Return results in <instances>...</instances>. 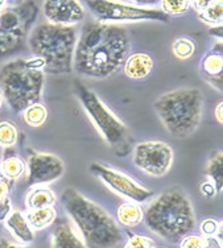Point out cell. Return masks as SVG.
Masks as SVG:
<instances>
[{
	"label": "cell",
	"instance_id": "ac0fdd59",
	"mask_svg": "<svg viewBox=\"0 0 223 248\" xmlns=\"http://www.w3.org/2000/svg\"><path fill=\"white\" fill-rule=\"evenodd\" d=\"M56 217H57V213L54 210V207L50 206V207L29 210L28 214L25 215V219L32 230H44L54 222Z\"/></svg>",
	"mask_w": 223,
	"mask_h": 248
},
{
	"label": "cell",
	"instance_id": "5b68a950",
	"mask_svg": "<svg viewBox=\"0 0 223 248\" xmlns=\"http://www.w3.org/2000/svg\"><path fill=\"white\" fill-rule=\"evenodd\" d=\"M78 40L74 25H56L43 23L34 27L28 38L29 49L34 57L44 61V70L50 74L73 72V57Z\"/></svg>",
	"mask_w": 223,
	"mask_h": 248
},
{
	"label": "cell",
	"instance_id": "4316f807",
	"mask_svg": "<svg viewBox=\"0 0 223 248\" xmlns=\"http://www.w3.org/2000/svg\"><path fill=\"white\" fill-rule=\"evenodd\" d=\"M222 56L219 54H207L202 61V69L209 76H217L222 74Z\"/></svg>",
	"mask_w": 223,
	"mask_h": 248
},
{
	"label": "cell",
	"instance_id": "e0dca14e",
	"mask_svg": "<svg viewBox=\"0 0 223 248\" xmlns=\"http://www.w3.org/2000/svg\"><path fill=\"white\" fill-rule=\"evenodd\" d=\"M56 203V196L50 189L48 187H33L29 191L25 198V205L29 210L50 207Z\"/></svg>",
	"mask_w": 223,
	"mask_h": 248
},
{
	"label": "cell",
	"instance_id": "f1b7e54d",
	"mask_svg": "<svg viewBox=\"0 0 223 248\" xmlns=\"http://www.w3.org/2000/svg\"><path fill=\"white\" fill-rule=\"evenodd\" d=\"M201 231L206 238H209V236H215L219 234V231H222V229H221V224L215 219H205L201 223Z\"/></svg>",
	"mask_w": 223,
	"mask_h": 248
},
{
	"label": "cell",
	"instance_id": "7402d4cb",
	"mask_svg": "<svg viewBox=\"0 0 223 248\" xmlns=\"http://www.w3.org/2000/svg\"><path fill=\"white\" fill-rule=\"evenodd\" d=\"M0 169L7 180H17L25 173V164L17 156H11L0 164Z\"/></svg>",
	"mask_w": 223,
	"mask_h": 248
},
{
	"label": "cell",
	"instance_id": "f35d334b",
	"mask_svg": "<svg viewBox=\"0 0 223 248\" xmlns=\"http://www.w3.org/2000/svg\"><path fill=\"white\" fill-rule=\"evenodd\" d=\"M0 181H5V177L3 172H1V169H0Z\"/></svg>",
	"mask_w": 223,
	"mask_h": 248
},
{
	"label": "cell",
	"instance_id": "277c9868",
	"mask_svg": "<svg viewBox=\"0 0 223 248\" xmlns=\"http://www.w3.org/2000/svg\"><path fill=\"white\" fill-rule=\"evenodd\" d=\"M44 83V61L37 57L14 60L0 69V94L15 112H23L29 106L38 103Z\"/></svg>",
	"mask_w": 223,
	"mask_h": 248
},
{
	"label": "cell",
	"instance_id": "44dd1931",
	"mask_svg": "<svg viewBox=\"0 0 223 248\" xmlns=\"http://www.w3.org/2000/svg\"><path fill=\"white\" fill-rule=\"evenodd\" d=\"M24 122L31 127H40L47 122L48 110L43 103H34L23 111Z\"/></svg>",
	"mask_w": 223,
	"mask_h": 248
},
{
	"label": "cell",
	"instance_id": "ffe728a7",
	"mask_svg": "<svg viewBox=\"0 0 223 248\" xmlns=\"http://www.w3.org/2000/svg\"><path fill=\"white\" fill-rule=\"evenodd\" d=\"M223 155L222 152H215L209 160L207 165V176L211 178V182L215 186L217 191H221L223 187Z\"/></svg>",
	"mask_w": 223,
	"mask_h": 248
},
{
	"label": "cell",
	"instance_id": "3957f363",
	"mask_svg": "<svg viewBox=\"0 0 223 248\" xmlns=\"http://www.w3.org/2000/svg\"><path fill=\"white\" fill-rule=\"evenodd\" d=\"M144 219L152 232L172 243L182 240L195 226L191 202L178 187L164 191L149 203Z\"/></svg>",
	"mask_w": 223,
	"mask_h": 248
},
{
	"label": "cell",
	"instance_id": "8992f818",
	"mask_svg": "<svg viewBox=\"0 0 223 248\" xmlns=\"http://www.w3.org/2000/svg\"><path fill=\"white\" fill-rule=\"evenodd\" d=\"M155 110L172 136L188 138L201 123L204 95L197 89H177L160 96L155 102Z\"/></svg>",
	"mask_w": 223,
	"mask_h": 248
},
{
	"label": "cell",
	"instance_id": "f546056e",
	"mask_svg": "<svg viewBox=\"0 0 223 248\" xmlns=\"http://www.w3.org/2000/svg\"><path fill=\"white\" fill-rule=\"evenodd\" d=\"M181 248H204V238L200 236H185L181 240Z\"/></svg>",
	"mask_w": 223,
	"mask_h": 248
},
{
	"label": "cell",
	"instance_id": "836d02e7",
	"mask_svg": "<svg viewBox=\"0 0 223 248\" xmlns=\"http://www.w3.org/2000/svg\"><path fill=\"white\" fill-rule=\"evenodd\" d=\"M10 193V185L7 181H0V201H3L4 198L8 197Z\"/></svg>",
	"mask_w": 223,
	"mask_h": 248
},
{
	"label": "cell",
	"instance_id": "484cf974",
	"mask_svg": "<svg viewBox=\"0 0 223 248\" xmlns=\"http://www.w3.org/2000/svg\"><path fill=\"white\" fill-rule=\"evenodd\" d=\"M189 5L190 3L186 0H162L161 11L168 16H178L186 14Z\"/></svg>",
	"mask_w": 223,
	"mask_h": 248
},
{
	"label": "cell",
	"instance_id": "603a6c76",
	"mask_svg": "<svg viewBox=\"0 0 223 248\" xmlns=\"http://www.w3.org/2000/svg\"><path fill=\"white\" fill-rule=\"evenodd\" d=\"M222 1H211L206 10L198 12V19L209 25H222Z\"/></svg>",
	"mask_w": 223,
	"mask_h": 248
},
{
	"label": "cell",
	"instance_id": "e575fe53",
	"mask_svg": "<svg viewBox=\"0 0 223 248\" xmlns=\"http://www.w3.org/2000/svg\"><path fill=\"white\" fill-rule=\"evenodd\" d=\"M190 4H193V7H194L195 10L198 11V12H201V11L206 10L207 7H209L210 4H211V1H198V0H195V1H191Z\"/></svg>",
	"mask_w": 223,
	"mask_h": 248
},
{
	"label": "cell",
	"instance_id": "d6a6232c",
	"mask_svg": "<svg viewBox=\"0 0 223 248\" xmlns=\"http://www.w3.org/2000/svg\"><path fill=\"white\" fill-rule=\"evenodd\" d=\"M204 248H222V242L217 236L204 238Z\"/></svg>",
	"mask_w": 223,
	"mask_h": 248
},
{
	"label": "cell",
	"instance_id": "5bb4252c",
	"mask_svg": "<svg viewBox=\"0 0 223 248\" xmlns=\"http://www.w3.org/2000/svg\"><path fill=\"white\" fill-rule=\"evenodd\" d=\"M153 69V60L147 53H135L127 57L123 65L126 76L131 79H144Z\"/></svg>",
	"mask_w": 223,
	"mask_h": 248
},
{
	"label": "cell",
	"instance_id": "ab89813d",
	"mask_svg": "<svg viewBox=\"0 0 223 248\" xmlns=\"http://www.w3.org/2000/svg\"><path fill=\"white\" fill-rule=\"evenodd\" d=\"M4 4H5V1H1V0H0V11L4 8Z\"/></svg>",
	"mask_w": 223,
	"mask_h": 248
},
{
	"label": "cell",
	"instance_id": "4dcf8cb0",
	"mask_svg": "<svg viewBox=\"0 0 223 248\" xmlns=\"http://www.w3.org/2000/svg\"><path fill=\"white\" fill-rule=\"evenodd\" d=\"M11 209H12V206H11L10 197H7L3 201H0V222L7 219V217L11 213Z\"/></svg>",
	"mask_w": 223,
	"mask_h": 248
},
{
	"label": "cell",
	"instance_id": "74e56055",
	"mask_svg": "<svg viewBox=\"0 0 223 248\" xmlns=\"http://www.w3.org/2000/svg\"><path fill=\"white\" fill-rule=\"evenodd\" d=\"M210 32H211V33H217V37H222V25H221V27L218 25L217 28L211 29Z\"/></svg>",
	"mask_w": 223,
	"mask_h": 248
},
{
	"label": "cell",
	"instance_id": "8d00e7d4",
	"mask_svg": "<svg viewBox=\"0 0 223 248\" xmlns=\"http://www.w3.org/2000/svg\"><path fill=\"white\" fill-rule=\"evenodd\" d=\"M222 110H223V105H222V102H221V103L217 106V108H215V118H217V120H218V123H221V124H222V122H223Z\"/></svg>",
	"mask_w": 223,
	"mask_h": 248
},
{
	"label": "cell",
	"instance_id": "cb8c5ba5",
	"mask_svg": "<svg viewBox=\"0 0 223 248\" xmlns=\"http://www.w3.org/2000/svg\"><path fill=\"white\" fill-rule=\"evenodd\" d=\"M173 53L177 58L180 60H188L190 58L195 52V44L193 43V40H190L188 37H182L176 40L173 43Z\"/></svg>",
	"mask_w": 223,
	"mask_h": 248
},
{
	"label": "cell",
	"instance_id": "d4e9b609",
	"mask_svg": "<svg viewBox=\"0 0 223 248\" xmlns=\"http://www.w3.org/2000/svg\"><path fill=\"white\" fill-rule=\"evenodd\" d=\"M17 128L10 122H0V145L12 147L17 143Z\"/></svg>",
	"mask_w": 223,
	"mask_h": 248
},
{
	"label": "cell",
	"instance_id": "60d3db41",
	"mask_svg": "<svg viewBox=\"0 0 223 248\" xmlns=\"http://www.w3.org/2000/svg\"><path fill=\"white\" fill-rule=\"evenodd\" d=\"M3 96H1V94H0V107H1V105H3Z\"/></svg>",
	"mask_w": 223,
	"mask_h": 248
},
{
	"label": "cell",
	"instance_id": "83f0119b",
	"mask_svg": "<svg viewBox=\"0 0 223 248\" xmlns=\"http://www.w3.org/2000/svg\"><path fill=\"white\" fill-rule=\"evenodd\" d=\"M156 243L152 239L143 236V235H132L124 248H155Z\"/></svg>",
	"mask_w": 223,
	"mask_h": 248
},
{
	"label": "cell",
	"instance_id": "1f68e13d",
	"mask_svg": "<svg viewBox=\"0 0 223 248\" xmlns=\"http://www.w3.org/2000/svg\"><path fill=\"white\" fill-rule=\"evenodd\" d=\"M200 190L205 197H211V198H213V197L215 196V193H217L215 186H214V184L210 181V180H207V181H204L202 184H201Z\"/></svg>",
	"mask_w": 223,
	"mask_h": 248
},
{
	"label": "cell",
	"instance_id": "6da1fadb",
	"mask_svg": "<svg viewBox=\"0 0 223 248\" xmlns=\"http://www.w3.org/2000/svg\"><path fill=\"white\" fill-rule=\"evenodd\" d=\"M129 50L131 40L124 27L90 20L77 40L73 69L87 78H109L123 67Z\"/></svg>",
	"mask_w": 223,
	"mask_h": 248
},
{
	"label": "cell",
	"instance_id": "d590c367",
	"mask_svg": "<svg viewBox=\"0 0 223 248\" xmlns=\"http://www.w3.org/2000/svg\"><path fill=\"white\" fill-rule=\"evenodd\" d=\"M0 248H27V247H23V246H19V244L14 243V242H11V240L3 239V240H0Z\"/></svg>",
	"mask_w": 223,
	"mask_h": 248
},
{
	"label": "cell",
	"instance_id": "30bf717a",
	"mask_svg": "<svg viewBox=\"0 0 223 248\" xmlns=\"http://www.w3.org/2000/svg\"><path fill=\"white\" fill-rule=\"evenodd\" d=\"M133 162L139 169L149 176L162 177L171 170L173 151L162 141H143L133 149Z\"/></svg>",
	"mask_w": 223,
	"mask_h": 248
},
{
	"label": "cell",
	"instance_id": "52a82bcc",
	"mask_svg": "<svg viewBox=\"0 0 223 248\" xmlns=\"http://www.w3.org/2000/svg\"><path fill=\"white\" fill-rule=\"evenodd\" d=\"M74 90L80 98L81 105L90 116L91 122L106 141L116 149L128 147V128L122 120L116 118L107 106L99 99V96L86 87L83 83L77 81L74 83Z\"/></svg>",
	"mask_w": 223,
	"mask_h": 248
},
{
	"label": "cell",
	"instance_id": "8fae6325",
	"mask_svg": "<svg viewBox=\"0 0 223 248\" xmlns=\"http://www.w3.org/2000/svg\"><path fill=\"white\" fill-rule=\"evenodd\" d=\"M90 170L94 173L95 176L99 177L111 190L129 201L144 202L153 194L149 189H145L144 186L132 180L129 176L122 172H118L115 169H111V168L105 167V165L91 164Z\"/></svg>",
	"mask_w": 223,
	"mask_h": 248
},
{
	"label": "cell",
	"instance_id": "ba28073f",
	"mask_svg": "<svg viewBox=\"0 0 223 248\" xmlns=\"http://www.w3.org/2000/svg\"><path fill=\"white\" fill-rule=\"evenodd\" d=\"M37 15L34 3L4 7L0 11V57L17 50Z\"/></svg>",
	"mask_w": 223,
	"mask_h": 248
},
{
	"label": "cell",
	"instance_id": "7a4b0ae2",
	"mask_svg": "<svg viewBox=\"0 0 223 248\" xmlns=\"http://www.w3.org/2000/svg\"><path fill=\"white\" fill-rule=\"evenodd\" d=\"M61 200L65 210L80 230L86 247L112 248L122 242L123 235L118 224L100 206L71 187L62 193Z\"/></svg>",
	"mask_w": 223,
	"mask_h": 248
},
{
	"label": "cell",
	"instance_id": "9c48e42d",
	"mask_svg": "<svg viewBox=\"0 0 223 248\" xmlns=\"http://www.w3.org/2000/svg\"><path fill=\"white\" fill-rule=\"evenodd\" d=\"M91 12L99 19V21H140V20H157L168 21L169 16L161 10L156 8H140L135 5L123 4L119 1H102L94 0L87 1Z\"/></svg>",
	"mask_w": 223,
	"mask_h": 248
},
{
	"label": "cell",
	"instance_id": "d6986e66",
	"mask_svg": "<svg viewBox=\"0 0 223 248\" xmlns=\"http://www.w3.org/2000/svg\"><path fill=\"white\" fill-rule=\"evenodd\" d=\"M143 218L144 213L136 203H123L118 209V220L126 227H136Z\"/></svg>",
	"mask_w": 223,
	"mask_h": 248
},
{
	"label": "cell",
	"instance_id": "2e32d148",
	"mask_svg": "<svg viewBox=\"0 0 223 248\" xmlns=\"http://www.w3.org/2000/svg\"><path fill=\"white\" fill-rule=\"evenodd\" d=\"M4 222L5 227L10 230L11 234L14 235L19 242L24 244L33 242V230L31 229V226L25 219V217L20 211H11Z\"/></svg>",
	"mask_w": 223,
	"mask_h": 248
},
{
	"label": "cell",
	"instance_id": "4fadbf2b",
	"mask_svg": "<svg viewBox=\"0 0 223 248\" xmlns=\"http://www.w3.org/2000/svg\"><path fill=\"white\" fill-rule=\"evenodd\" d=\"M43 10L50 24L71 27L85 17V10L77 0H48Z\"/></svg>",
	"mask_w": 223,
	"mask_h": 248
},
{
	"label": "cell",
	"instance_id": "9a60e30c",
	"mask_svg": "<svg viewBox=\"0 0 223 248\" xmlns=\"http://www.w3.org/2000/svg\"><path fill=\"white\" fill-rule=\"evenodd\" d=\"M52 248H86L82 240L71 224L61 222L56 226L52 234Z\"/></svg>",
	"mask_w": 223,
	"mask_h": 248
},
{
	"label": "cell",
	"instance_id": "7c38bea8",
	"mask_svg": "<svg viewBox=\"0 0 223 248\" xmlns=\"http://www.w3.org/2000/svg\"><path fill=\"white\" fill-rule=\"evenodd\" d=\"M65 172V165L61 158L52 153H32L28 158V177L29 185L37 184H50L62 177Z\"/></svg>",
	"mask_w": 223,
	"mask_h": 248
}]
</instances>
